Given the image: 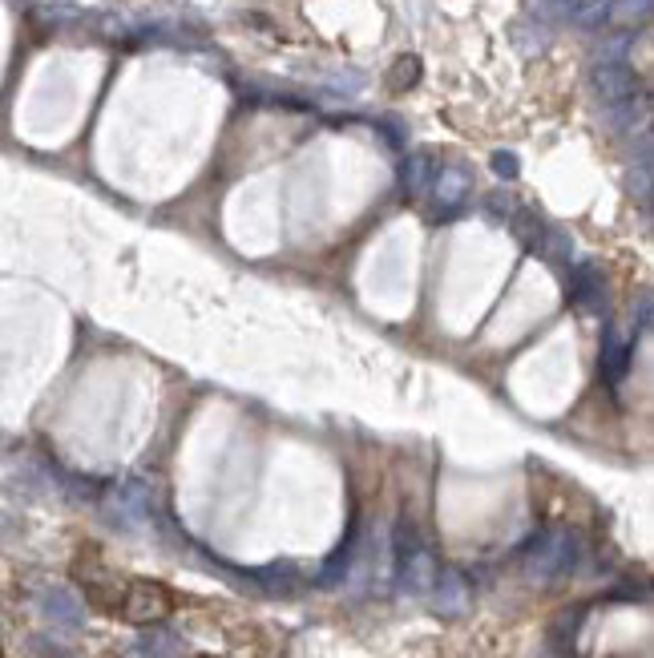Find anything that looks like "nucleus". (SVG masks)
Returning a JSON list of instances; mask_svg holds the SVG:
<instances>
[{
	"instance_id": "f03ea898",
	"label": "nucleus",
	"mask_w": 654,
	"mask_h": 658,
	"mask_svg": "<svg viewBox=\"0 0 654 658\" xmlns=\"http://www.w3.org/2000/svg\"><path fill=\"white\" fill-rule=\"evenodd\" d=\"M122 618L134 622V626H154L162 618H170L174 610V594L162 586V582H150V578H134L122 594Z\"/></svg>"
},
{
	"instance_id": "ddd939ff",
	"label": "nucleus",
	"mask_w": 654,
	"mask_h": 658,
	"mask_svg": "<svg viewBox=\"0 0 654 658\" xmlns=\"http://www.w3.org/2000/svg\"><path fill=\"white\" fill-rule=\"evenodd\" d=\"M420 73H424V65H420V57L416 53H400L396 61H392V69H388V89L392 93H408V89H416L420 85Z\"/></svg>"
},
{
	"instance_id": "4468645a",
	"label": "nucleus",
	"mask_w": 654,
	"mask_h": 658,
	"mask_svg": "<svg viewBox=\"0 0 654 658\" xmlns=\"http://www.w3.org/2000/svg\"><path fill=\"white\" fill-rule=\"evenodd\" d=\"M570 21L582 29H606L614 21V0H582Z\"/></svg>"
},
{
	"instance_id": "9b49d317",
	"label": "nucleus",
	"mask_w": 654,
	"mask_h": 658,
	"mask_svg": "<svg viewBox=\"0 0 654 658\" xmlns=\"http://www.w3.org/2000/svg\"><path fill=\"white\" fill-rule=\"evenodd\" d=\"M436 178V162L428 154H408V162L400 166V186L408 198H420Z\"/></svg>"
},
{
	"instance_id": "9d476101",
	"label": "nucleus",
	"mask_w": 654,
	"mask_h": 658,
	"mask_svg": "<svg viewBox=\"0 0 654 658\" xmlns=\"http://www.w3.org/2000/svg\"><path fill=\"white\" fill-rule=\"evenodd\" d=\"M626 372H630V340H622L614 327H610L606 340H602V376L610 384H618Z\"/></svg>"
},
{
	"instance_id": "0eeeda50",
	"label": "nucleus",
	"mask_w": 654,
	"mask_h": 658,
	"mask_svg": "<svg viewBox=\"0 0 654 658\" xmlns=\"http://www.w3.org/2000/svg\"><path fill=\"white\" fill-rule=\"evenodd\" d=\"M109 513H114V521L122 525H138L146 513H150V489L142 481H126L114 489V497H109Z\"/></svg>"
},
{
	"instance_id": "6ab92c4d",
	"label": "nucleus",
	"mask_w": 654,
	"mask_h": 658,
	"mask_svg": "<svg viewBox=\"0 0 654 658\" xmlns=\"http://www.w3.org/2000/svg\"><path fill=\"white\" fill-rule=\"evenodd\" d=\"M485 206H489V214H493V218H509V210H513V198L497 190V194H489V198H485Z\"/></svg>"
},
{
	"instance_id": "f8f14e48",
	"label": "nucleus",
	"mask_w": 654,
	"mask_h": 658,
	"mask_svg": "<svg viewBox=\"0 0 654 658\" xmlns=\"http://www.w3.org/2000/svg\"><path fill=\"white\" fill-rule=\"evenodd\" d=\"M509 223H513V235H517V243H521L525 251H541V239H545V223H541V218H537L533 210H521V206H513Z\"/></svg>"
},
{
	"instance_id": "423d86ee",
	"label": "nucleus",
	"mask_w": 654,
	"mask_h": 658,
	"mask_svg": "<svg viewBox=\"0 0 654 658\" xmlns=\"http://www.w3.org/2000/svg\"><path fill=\"white\" fill-rule=\"evenodd\" d=\"M570 303L586 315H598L606 307V287H602V271L594 263H582L570 271Z\"/></svg>"
},
{
	"instance_id": "f3484780",
	"label": "nucleus",
	"mask_w": 654,
	"mask_h": 658,
	"mask_svg": "<svg viewBox=\"0 0 654 658\" xmlns=\"http://www.w3.org/2000/svg\"><path fill=\"white\" fill-rule=\"evenodd\" d=\"M489 166H493V174H497V178H505V182H509V178H517V170H521V166H517V154H509V150H497Z\"/></svg>"
},
{
	"instance_id": "1a4fd4ad",
	"label": "nucleus",
	"mask_w": 654,
	"mask_h": 658,
	"mask_svg": "<svg viewBox=\"0 0 654 658\" xmlns=\"http://www.w3.org/2000/svg\"><path fill=\"white\" fill-rule=\"evenodd\" d=\"M41 614L49 618V622H57V626H69V630H77L81 622H85V610H81V602L69 594V590H45V598H41Z\"/></svg>"
},
{
	"instance_id": "dca6fc26",
	"label": "nucleus",
	"mask_w": 654,
	"mask_h": 658,
	"mask_svg": "<svg viewBox=\"0 0 654 658\" xmlns=\"http://www.w3.org/2000/svg\"><path fill=\"white\" fill-rule=\"evenodd\" d=\"M650 0H614V21H646Z\"/></svg>"
},
{
	"instance_id": "2eb2a0df",
	"label": "nucleus",
	"mask_w": 654,
	"mask_h": 658,
	"mask_svg": "<svg viewBox=\"0 0 654 658\" xmlns=\"http://www.w3.org/2000/svg\"><path fill=\"white\" fill-rule=\"evenodd\" d=\"M259 578H263L267 590H275V594H295V586H299V574H295L291 566H267V570H259Z\"/></svg>"
},
{
	"instance_id": "7ed1b4c3",
	"label": "nucleus",
	"mask_w": 654,
	"mask_h": 658,
	"mask_svg": "<svg viewBox=\"0 0 654 658\" xmlns=\"http://www.w3.org/2000/svg\"><path fill=\"white\" fill-rule=\"evenodd\" d=\"M594 93L606 101V105H618V101H630L638 93V73L626 65V61H598L594 73Z\"/></svg>"
},
{
	"instance_id": "20e7f679",
	"label": "nucleus",
	"mask_w": 654,
	"mask_h": 658,
	"mask_svg": "<svg viewBox=\"0 0 654 658\" xmlns=\"http://www.w3.org/2000/svg\"><path fill=\"white\" fill-rule=\"evenodd\" d=\"M396 574H400V590H408V594H428L432 582H436V574H441V566H436L432 550L420 541L416 550H408L404 558H396Z\"/></svg>"
},
{
	"instance_id": "6e6552de",
	"label": "nucleus",
	"mask_w": 654,
	"mask_h": 658,
	"mask_svg": "<svg viewBox=\"0 0 654 658\" xmlns=\"http://www.w3.org/2000/svg\"><path fill=\"white\" fill-rule=\"evenodd\" d=\"M432 594H436V610H441V614H465V606L473 602V590H469L461 570H441V574H436Z\"/></svg>"
},
{
	"instance_id": "a211bd4d",
	"label": "nucleus",
	"mask_w": 654,
	"mask_h": 658,
	"mask_svg": "<svg viewBox=\"0 0 654 658\" xmlns=\"http://www.w3.org/2000/svg\"><path fill=\"white\" fill-rule=\"evenodd\" d=\"M545 17H574V9L582 5V0H537Z\"/></svg>"
},
{
	"instance_id": "f257e3e1",
	"label": "nucleus",
	"mask_w": 654,
	"mask_h": 658,
	"mask_svg": "<svg viewBox=\"0 0 654 658\" xmlns=\"http://www.w3.org/2000/svg\"><path fill=\"white\" fill-rule=\"evenodd\" d=\"M578 566V537L566 525H550L529 537L521 550V570L529 582H554Z\"/></svg>"
},
{
	"instance_id": "39448f33",
	"label": "nucleus",
	"mask_w": 654,
	"mask_h": 658,
	"mask_svg": "<svg viewBox=\"0 0 654 658\" xmlns=\"http://www.w3.org/2000/svg\"><path fill=\"white\" fill-rule=\"evenodd\" d=\"M428 190L436 194V210L449 218V214H457V210L465 206V198H469V190H473V178H469L465 166H441Z\"/></svg>"
},
{
	"instance_id": "aec40b11",
	"label": "nucleus",
	"mask_w": 654,
	"mask_h": 658,
	"mask_svg": "<svg viewBox=\"0 0 654 658\" xmlns=\"http://www.w3.org/2000/svg\"><path fill=\"white\" fill-rule=\"evenodd\" d=\"M376 126L388 134V142H392V146H404V130H400V122H392V118H380Z\"/></svg>"
}]
</instances>
